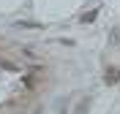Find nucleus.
I'll return each mask as SVG.
<instances>
[{"instance_id":"obj_1","label":"nucleus","mask_w":120,"mask_h":114,"mask_svg":"<svg viewBox=\"0 0 120 114\" xmlns=\"http://www.w3.org/2000/svg\"><path fill=\"white\" fill-rule=\"evenodd\" d=\"M0 65H3V68H6V71H14V73H16V71H19V68H16V62H0Z\"/></svg>"}]
</instances>
